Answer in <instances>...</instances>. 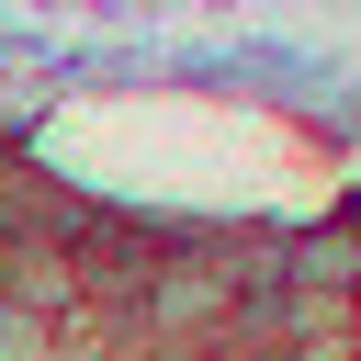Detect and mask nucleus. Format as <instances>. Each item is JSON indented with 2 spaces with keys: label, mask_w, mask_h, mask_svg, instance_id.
<instances>
[]
</instances>
